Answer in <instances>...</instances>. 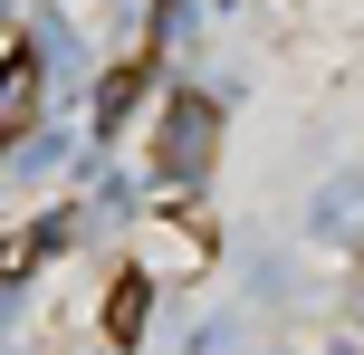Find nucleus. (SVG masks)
<instances>
[{
    "mask_svg": "<svg viewBox=\"0 0 364 355\" xmlns=\"http://www.w3.org/2000/svg\"><path fill=\"white\" fill-rule=\"evenodd\" d=\"M211 164H220V106L211 96H164L154 106V183L192 192V183H211Z\"/></svg>",
    "mask_w": 364,
    "mask_h": 355,
    "instance_id": "f257e3e1",
    "label": "nucleus"
},
{
    "mask_svg": "<svg viewBox=\"0 0 364 355\" xmlns=\"http://www.w3.org/2000/svg\"><path fill=\"white\" fill-rule=\"evenodd\" d=\"M134 269H144L154 288H164V279H201V269H211V231L154 211V221H144V260H134Z\"/></svg>",
    "mask_w": 364,
    "mask_h": 355,
    "instance_id": "f03ea898",
    "label": "nucleus"
},
{
    "mask_svg": "<svg viewBox=\"0 0 364 355\" xmlns=\"http://www.w3.org/2000/svg\"><path fill=\"white\" fill-rule=\"evenodd\" d=\"M38 106H48V68H38L29 48H10V58H0V144L38 125Z\"/></svg>",
    "mask_w": 364,
    "mask_h": 355,
    "instance_id": "7ed1b4c3",
    "label": "nucleus"
},
{
    "mask_svg": "<svg viewBox=\"0 0 364 355\" xmlns=\"http://www.w3.org/2000/svg\"><path fill=\"white\" fill-rule=\"evenodd\" d=\"M154 298H164V288H154L144 269H125V279L106 288V346H134V337H144V327H154Z\"/></svg>",
    "mask_w": 364,
    "mask_h": 355,
    "instance_id": "20e7f679",
    "label": "nucleus"
},
{
    "mask_svg": "<svg viewBox=\"0 0 364 355\" xmlns=\"http://www.w3.org/2000/svg\"><path fill=\"white\" fill-rule=\"evenodd\" d=\"M355 221H364V164H355V173H336V183L307 202V231H316V240H346Z\"/></svg>",
    "mask_w": 364,
    "mask_h": 355,
    "instance_id": "39448f33",
    "label": "nucleus"
}]
</instances>
